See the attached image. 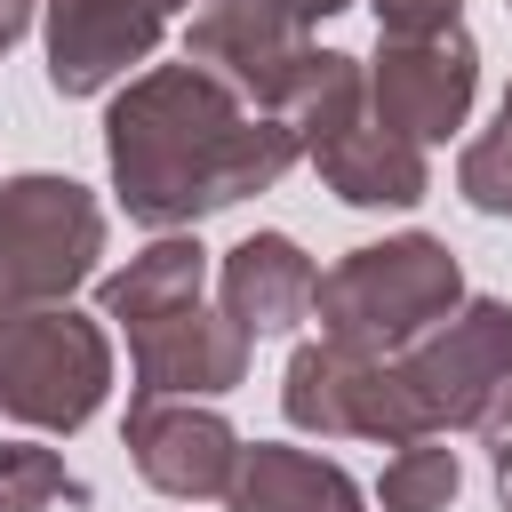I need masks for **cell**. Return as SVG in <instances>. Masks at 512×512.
<instances>
[{"instance_id": "6da1fadb", "label": "cell", "mask_w": 512, "mask_h": 512, "mask_svg": "<svg viewBox=\"0 0 512 512\" xmlns=\"http://www.w3.org/2000/svg\"><path fill=\"white\" fill-rule=\"evenodd\" d=\"M104 160H112L120 208L152 232H176L248 192H272L304 160V144L288 136V120L240 104L216 72L184 56V64H152L112 96Z\"/></svg>"}, {"instance_id": "7a4b0ae2", "label": "cell", "mask_w": 512, "mask_h": 512, "mask_svg": "<svg viewBox=\"0 0 512 512\" xmlns=\"http://www.w3.org/2000/svg\"><path fill=\"white\" fill-rule=\"evenodd\" d=\"M464 304V272L448 256V240L432 232H400V240H368L344 264L320 272V336L360 352V360H392L408 344H424L440 320H456Z\"/></svg>"}, {"instance_id": "3957f363", "label": "cell", "mask_w": 512, "mask_h": 512, "mask_svg": "<svg viewBox=\"0 0 512 512\" xmlns=\"http://www.w3.org/2000/svg\"><path fill=\"white\" fill-rule=\"evenodd\" d=\"M392 368L432 440L440 432H488V440L512 432V304H496V296L456 304V320H440Z\"/></svg>"}, {"instance_id": "277c9868", "label": "cell", "mask_w": 512, "mask_h": 512, "mask_svg": "<svg viewBox=\"0 0 512 512\" xmlns=\"http://www.w3.org/2000/svg\"><path fill=\"white\" fill-rule=\"evenodd\" d=\"M112 392V344L72 304H16L0 320V416L80 432Z\"/></svg>"}, {"instance_id": "5b68a950", "label": "cell", "mask_w": 512, "mask_h": 512, "mask_svg": "<svg viewBox=\"0 0 512 512\" xmlns=\"http://www.w3.org/2000/svg\"><path fill=\"white\" fill-rule=\"evenodd\" d=\"M104 256V208L72 176H8L0 184V280L16 304H64Z\"/></svg>"}, {"instance_id": "8992f818", "label": "cell", "mask_w": 512, "mask_h": 512, "mask_svg": "<svg viewBox=\"0 0 512 512\" xmlns=\"http://www.w3.org/2000/svg\"><path fill=\"white\" fill-rule=\"evenodd\" d=\"M472 88H480V48L472 32H432V40H384L376 64H368V112L376 128H392L400 144H448L472 112Z\"/></svg>"}, {"instance_id": "52a82bcc", "label": "cell", "mask_w": 512, "mask_h": 512, "mask_svg": "<svg viewBox=\"0 0 512 512\" xmlns=\"http://www.w3.org/2000/svg\"><path fill=\"white\" fill-rule=\"evenodd\" d=\"M248 328L232 312H208L200 296L128 320V360H136V400H192V392H232L248 376Z\"/></svg>"}, {"instance_id": "ba28073f", "label": "cell", "mask_w": 512, "mask_h": 512, "mask_svg": "<svg viewBox=\"0 0 512 512\" xmlns=\"http://www.w3.org/2000/svg\"><path fill=\"white\" fill-rule=\"evenodd\" d=\"M168 0H48V88L96 96L160 48Z\"/></svg>"}, {"instance_id": "9c48e42d", "label": "cell", "mask_w": 512, "mask_h": 512, "mask_svg": "<svg viewBox=\"0 0 512 512\" xmlns=\"http://www.w3.org/2000/svg\"><path fill=\"white\" fill-rule=\"evenodd\" d=\"M128 456L136 472L160 488V496H224L232 472H240V432L216 416V408H192V400H128Z\"/></svg>"}, {"instance_id": "30bf717a", "label": "cell", "mask_w": 512, "mask_h": 512, "mask_svg": "<svg viewBox=\"0 0 512 512\" xmlns=\"http://www.w3.org/2000/svg\"><path fill=\"white\" fill-rule=\"evenodd\" d=\"M216 296H224V312H232L248 336H288V328L312 312L320 272H312V256H304L288 232H248V240L224 256Z\"/></svg>"}, {"instance_id": "8fae6325", "label": "cell", "mask_w": 512, "mask_h": 512, "mask_svg": "<svg viewBox=\"0 0 512 512\" xmlns=\"http://www.w3.org/2000/svg\"><path fill=\"white\" fill-rule=\"evenodd\" d=\"M224 504L232 512H368V496L352 488L344 464L304 456V448H280V440L240 448V472H232Z\"/></svg>"}, {"instance_id": "7c38bea8", "label": "cell", "mask_w": 512, "mask_h": 512, "mask_svg": "<svg viewBox=\"0 0 512 512\" xmlns=\"http://www.w3.org/2000/svg\"><path fill=\"white\" fill-rule=\"evenodd\" d=\"M312 168H320V176H328V192H336V200H352V208H416V200L432 192L424 152H416V144H400L392 128H376V112H368L360 128H344L328 152H312Z\"/></svg>"}, {"instance_id": "4fadbf2b", "label": "cell", "mask_w": 512, "mask_h": 512, "mask_svg": "<svg viewBox=\"0 0 512 512\" xmlns=\"http://www.w3.org/2000/svg\"><path fill=\"white\" fill-rule=\"evenodd\" d=\"M200 280H208V248L200 240H184V232H168V240H152L144 256H128L120 272H104V288H96V304H104V320H152V312H168V304H184V296H200Z\"/></svg>"}, {"instance_id": "5bb4252c", "label": "cell", "mask_w": 512, "mask_h": 512, "mask_svg": "<svg viewBox=\"0 0 512 512\" xmlns=\"http://www.w3.org/2000/svg\"><path fill=\"white\" fill-rule=\"evenodd\" d=\"M456 480H464V472H456V448H440V440H408V448H392L376 496H384V512H448Z\"/></svg>"}, {"instance_id": "9a60e30c", "label": "cell", "mask_w": 512, "mask_h": 512, "mask_svg": "<svg viewBox=\"0 0 512 512\" xmlns=\"http://www.w3.org/2000/svg\"><path fill=\"white\" fill-rule=\"evenodd\" d=\"M56 496H88L56 448L40 440H0V512H48Z\"/></svg>"}, {"instance_id": "2e32d148", "label": "cell", "mask_w": 512, "mask_h": 512, "mask_svg": "<svg viewBox=\"0 0 512 512\" xmlns=\"http://www.w3.org/2000/svg\"><path fill=\"white\" fill-rule=\"evenodd\" d=\"M456 192H464L480 216H512V88H504V104H496V128L464 144Z\"/></svg>"}, {"instance_id": "e0dca14e", "label": "cell", "mask_w": 512, "mask_h": 512, "mask_svg": "<svg viewBox=\"0 0 512 512\" xmlns=\"http://www.w3.org/2000/svg\"><path fill=\"white\" fill-rule=\"evenodd\" d=\"M456 8L464 0H376V24L384 40H432V32H456Z\"/></svg>"}, {"instance_id": "ac0fdd59", "label": "cell", "mask_w": 512, "mask_h": 512, "mask_svg": "<svg viewBox=\"0 0 512 512\" xmlns=\"http://www.w3.org/2000/svg\"><path fill=\"white\" fill-rule=\"evenodd\" d=\"M264 8H272L288 32H312L320 16H336V8H352V0H264Z\"/></svg>"}, {"instance_id": "d6986e66", "label": "cell", "mask_w": 512, "mask_h": 512, "mask_svg": "<svg viewBox=\"0 0 512 512\" xmlns=\"http://www.w3.org/2000/svg\"><path fill=\"white\" fill-rule=\"evenodd\" d=\"M24 24H32V0H0V56L24 40Z\"/></svg>"}, {"instance_id": "ffe728a7", "label": "cell", "mask_w": 512, "mask_h": 512, "mask_svg": "<svg viewBox=\"0 0 512 512\" xmlns=\"http://www.w3.org/2000/svg\"><path fill=\"white\" fill-rule=\"evenodd\" d=\"M496 504H504V512H512V432H504V440H496Z\"/></svg>"}, {"instance_id": "44dd1931", "label": "cell", "mask_w": 512, "mask_h": 512, "mask_svg": "<svg viewBox=\"0 0 512 512\" xmlns=\"http://www.w3.org/2000/svg\"><path fill=\"white\" fill-rule=\"evenodd\" d=\"M8 312H16V296H8V280H0V320H8Z\"/></svg>"}, {"instance_id": "7402d4cb", "label": "cell", "mask_w": 512, "mask_h": 512, "mask_svg": "<svg viewBox=\"0 0 512 512\" xmlns=\"http://www.w3.org/2000/svg\"><path fill=\"white\" fill-rule=\"evenodd\" d=\"M168 8H192V0H168Z\"/></svg>"}, {"instance_id": "603a6c76", "label": "cell", "mask_w": 512, "mask_h": 512, "mask_svg": "<svg viewBox=\"0 0 512 512\" xmlns=\"http://www.w3.org/2000/svg\"><path fill=\"white\" fill-rule=\"evenodd\" d=\"M504 8H512V0H504Z\"/></svg>"}]
</instances>
